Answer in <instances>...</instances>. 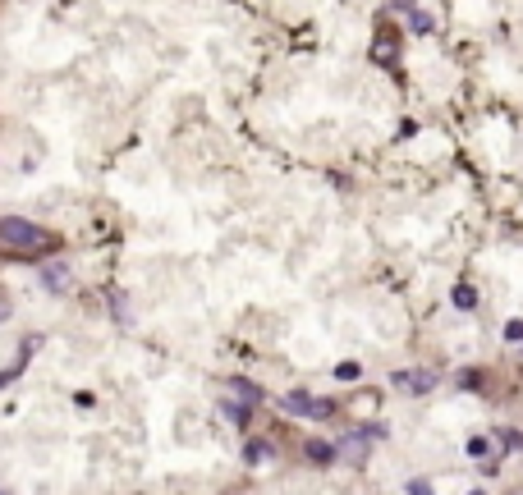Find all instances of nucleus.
Listing matches in <instances>:
<instances>
[{
  "label": "nucleus",
  "instance_id": "nucleus-1",
  "mask_svg": "<svg viewBox=\"0 0 523 495\" xmlns=\"http://www.w3.org/2000/svg\"><path fill=\"white\" fill-rule=\"evenodd\" d=\"M0 239H5L9 248H46L51 244V234H46L42 225H28V220H18V216L0 220Z\"/></svg>",
  "mask_w": 523,
  "mask_h": 495
},
{
  "label": "nucleus",
  "instance_id": "nucleus-2",
  "mask_svg": "<svg viewBox=\"0 0 523 495\" xmlns=\"http://www.w3.org/2000/svg\"><path fill=\"white\" fill-rule=\"evenodd\" d=\"M280 409L294 413V417H313V422H326V417L335 413V404H331V399H317V394L294 390V394H285V399H280Z\"/></svg>",
  "mask_w": 523,
  "mask_h": 495
},
{
  "label": "nucleus",
  "instance_id": "nucleus-3",
  "mask_svg": "<svg viewBox=\"0 0 523 495\" xmlns=\"http://www.w3.org/2000/svg\"><path fill=\"white\" fill-rule=\"evenodd\" d=\"M372 60L386 64V69H395V60H400V37H395V33H381V37L372 42Z\"/></svg>",
  "mask_w": 523,
  "mask_h": 495
},
{
  "label": "nucleus",
  "instance_id": "nucleus-4",
  "mask_svg": "<svg viewBox=\"0 0 523 495\" xmlns=\"http://www.w3.org/2000/svg\"><path fill=\"white\" fill-rule=\"evenodd\" d=\"M42 280L51 285V294H64V289H69V266H64V261H46Z\"/></svg>",
  "mask_w": 523,
  "mask_h": 495
},
{
  "label": "nucleus",
  "instance_id": "nucleus-5",
  "mask_svg": "<svg viewBox=\"0 0 523 495\" xmlns=\"http://www.w3.org/2000/svg\"><path fill=\"white\" fill-rule=\"evenodd\" d=\"M363 450H367V436L363 431H349V440L344 445H335V459H363Z\"/></svg>",
  "mask_w": 523,
  "mask_h": 495
},
{
  "label": "nucleus",
  "instance_id": "nucleus-6",
  "mask_svg": "<svg viewBox=\"0 0 523 495\" xmlns=\"http://www.w3.org/2000/svg\"><path fill=\"white\" fill-rule=\"evenodd\" d=\"M395 385H404V390H432L436 376H427V372H395Z\"/></svg>",
  "mask_w": 523,
  "mask_h": 495
},
{
  "label": "nucleus",
  "instance_id": "nucleus-7",
  "mask_svg": "<svg viewBox=\"0 0 523 495\" xmlns=\"http://www.w3.org/2000/svg\"><path fill=\"white\" fill-rule=\"evenodd\" d=\"M225 394H244V404H257V399H262V390H257V385L239 381V376H230V381H225Z\"/></svg>",
  "mask_w": 523,
  "mask_h": 495
},
{
  "label": "nucleus",
  "instance_id": "nucleus-8",
  "mask_svg": "<svg viewBox=\"0 0 523 495\" xmlns=\"http://www.w3.org/2000/svg\"><path fill=\"white\" fill-rule=\"evenodd\" d=\"M409 23L418 28V33H432V28H436V18H432V9H422V5H409Z\"/></svg>",
  "mask_w": 523,
  "mask_h": 495
},
{
  "label": "nucleus",
  "instance_id": "nucleus-9",
  "mask_svg": "<svg viewBox=\"0 0 523 495\" xmlns=\"http://www.w3.org/2000/svg\"><path fill=\"white\" fill-rule=\"evenodd\" d=\"M308 459H313V463H331V459H335V445H326V440H308Z\"/></svg>",
  "mask_w": 523,
  "mask_h": 495
},
{
  "label": "nucleus",
  "instance_id": "nucleus-10",
  "mask_svg": "<svg viewBox=\"0 0 523 495\" xmlns=\"http://www.w3.org/2000/svg\"><path fill=\"white\" fill-rule=\"evenodd\" d=\"M454 307H463V312H468V307H478V294H473V285H459V289H454Z\"/></svg>",
  "mask_w": 523,
  "mask_h": 495
},
{
  "label": "nucleus",
  "instance_id": "nucleus-11",
  "mask_svg": "<svg viewBox=\"0 0 523 495\" xmlns=\"http://www.w3.org/2000/svg\"><path fill=\"white\" fill-rule=\"evenodd\" d=\"M335 376H340V381H354V376H358V363H340V367H335Z\"/></svg>",
  "mask_w": 523,
  "mask_h": 495
},
{
  "label": "nucleus",
  "instance_id": "nucleus-12",
  "mask_svg": "<svg viewBox=\"0 0 523 495\" xmlns=\"http://www.w3.org/2000/svg\"><path fill=\"white\" fill-rule=\"evenodd\" d=\"M505 339H510V344H519V339H523V322H510L505 326Z\"/></svg>",
  "mask_w": 523,
  "mask_h": 495
},
{
  "label": "nucleus",
  "instance_id": "nucleus-13",
  "mask_svg": "<svg viewBox=\"0 0 523 495\" xmlns=\"http://www.w3.org/2000/svg\"><path fill=\"white\" fill-rule=\"evenodd\" d=\"M257 459H271L266 445H248V463H257Z\"/></svg>",
  "mask_w": 523,
  "mask_h": 495
},
{
  "label": "nucleus",
  "instance_id": "nucleus-14",
  "mask_svg": "<svg viewBox=\"0 0 523 495\" xmlns=\"http://www.w3.org/2000/svg\"><path fill=\"white\" fill-rule=\"evenodd\" d=\"M487 450H491L487 440H468V454H473V459H482V454H487Z\"/></svg>",
  "mask_w": 523,
  "mask_h": 495
},
{
  "label": "nucleus",
  "instance_id": "nucleus-15",
  "mask_svg": "<svg viewBox=\"0 0 523 495\" xmlns=\"http://www.w3.org/2000/svg\"><path fill=\"white\" fill-rule=\"evenodd\" d=\"M409 495H432V487L427 482H409Z\"/></svg>",
  "mask_w": 523,
  "mask_h": 495
},
{
  "label": "nucleus",
  "instance_id": "nucleus-16",
  "mask_svg": "<svg viewBox=\"0 0 523 495\" xmlns=\"http://www.w3.org/2000/svg\"><path fill=\"white\" fill-rule=\"evenodd\" d=\"M473 495H487V491H473Z\"/></svg>",
  "mask_w": 523,
  "mask_h": 495
}]
</instances>
